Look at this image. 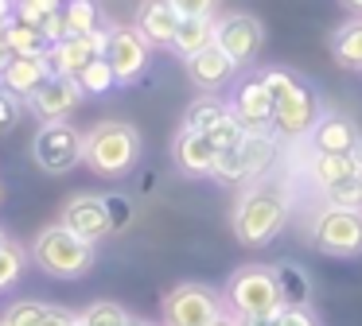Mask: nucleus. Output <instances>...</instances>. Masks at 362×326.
I'll return each mask as SVG.
<instances>
[{
	"instance_id": "f257e3e1",
	"label": "nucleus",
	"mask_w": 362,
	"mask_h": 326,
	"mask_svg": "<svg viewBox=\"0 0 362 326\" xmlns=\"http://www.w3.org/2000/svg\"><path fill=\"white\" fill-rule=\"evenodd\" d=\"M82 159L98 171V175H125L141 159V132L125 121H102L86 132V155Z\"/></svg>"
},
{
	"instance_id": "f03ea898",
	"label": "nucleus",
	"mask_w": 362,
	"mask_h": 326,
	"mask_svg": "<svg viewBox=\"0 0 362 326\" xmlns=\"http://www.w3.org/2000/svg\"><path fill=\"white\" fill-rule=\"evenodd\" d=\"M284 222H288V202L273 186H253L250 194H242V202L234 210V233L250 248L269 245L284 229Z\"/></svg>"
},
{
	"instance_id": "7ed1b4c3",
	"label": "nucleus",
	"mask_w": 362,
	"mask_h": 326,
	"mask_svg": "<svg viewBox=\"0 0 362 326\" xmlns=\"http://www.w3.org/2000/svg\"><path fill=\"white\" fill-rule=\"evenodd\" d=\"M32 256L47 276L74 279V276H86L90 272V264H94V245L82 241L78 233H71L63 222H59V225H47V229L35 237Z\"/></svg>"
},
{
	"instance_id": "20e7f679",
	"label": "nucleus",
	"mask_w": 362,
	"mask_h": 326,
	"mask_svg": "<svg viewBox=\"0 0 362 326\" xmlns=\"http://www.w3.org/2000/svg\"><path fill=\"white\" fill-rule=\"evenodd\" d=\"M226 299L234 307L238 318H253V315H276L284 307L281 303V287H276L273 268H261V264H250V268H238L230 276Z\"/></svg>"
},
{
	"instance_id": "39448f33",
	"label": "nucleus",
	"mask_w": 362,
	"mask_h": 326,
	"mask_svg": "<svg viewBox=\"0 0 362 326\" xmlns=\"http://www.w3.org/2000/svg\"><path fill=\"white\" fill-rule=\"evenodd\" d=\"M32 155L47 175H63L74 163H82V155H86V136L66 121H47L35 132Z\"/></svg>"
},
{
	"instance_id": "423d86ee",
	"label": "nucleus",
	"mask_w": 362,
	"mask_h": 326,
	"mask_svg": "<svg viewBox=\"0 0 362 326\" xmlns=\"http://www.w3.org/2000/svg\"><path fill=\"white\" fill-rule=\"evenodd\" d=\"M315 248L331 256H358L362 253V210H335L327 206L312 225Z\"/></svg>"
},
{
	"instance_id": "0eeeda50",
	"label": "nucleus",
	"mask_w": 362,
	"mask_h": 326,
	"mask_svg": "<svg viewBox=\"0 0 362 326\" xmlns=\"http://www.w3.org/2000/svg\"><path fill=\"white\" fill-rule=\"evenodd\" d=\"M222 315V303L203 284H180L164 299V326H206Z\"/></svg>"
},
{
	"instance_id": "6e6552de",
	"label": "nucleus",
	"mask_w": 362,
	"mask_h": 326,
	"mask_svg": "<svg viewBox=\"0 0 362 326\" xmlns=\"http://www.w3.org/2000/svg\"><path fill=\"white\" fill-rule=\"evenodd\" d=\"M148 51L152 47L141 39L136 28H110L102 59L110 62V70L117 74V82H136V78L148 70Z\"/></svg>"
},
{
	"instance_id": "1a4fd4ad",
	"label": "nucleus",
	"mask_w": 362,
	"mask_h": 326,
	"mask_svg": "<svg viewBox=\"0 0 362 326\" xmlns=\"http://www.w3.org/2000/svg\"><path fill=\"white\" fill-rule=\"evenodd\" d=\"M230 116L242 124L245 132H269L273 128V116H276V101L269 97L261 74L242 78L234 90V101H230Z\"/></svg>"
},
{
	"instance_id": "9d476101",
	"label": "nucleus",
	"mask_w": 362,
	"mask_h": 326,
	"mask_svg": "<svg viewBox=\"0 0 362 326\" xmlns=\"http://www.w3.org/2000/svg\"><path fill=\"white\" fill-rule=\"evenodd\" d=\"M261 43H265V31L253 16L245 12H234V16H222L218 20V31H214V47L226 51L234 59V66H250L257 59Z\"/></svg>"
},
{
	"instance_id": "9b49d317",
	"label": "nucleus",
	"mask_w": 362,
	"mask_h": 326,
	"mask_svg": "<svg viewBox=\"0 0 362 326\" xmlns=\"http://www.w3.org/2000/svg\"><path fill=\"white\" fill-rule=\"evenodd\" d=\"M105 35H110V28H98L94 35H71V39H63V43H51L47 54H43L51 74L78 78V70H86L94 59L105 54Z\"/></svg>"
},
{
	"instance_id": "f8f14e48",
	"label": "nucleus",
	"mask_w": 362,
	"mask_h": 326,
	"mask_svg": "<svg viewBox=\"0 0 362 326\" xmlns=\"http://www.w3.org/2000/svg\"><path fill=\"white\" fill-rule=\"evenodd\" d=\"M323 116L320 109V97H315V90L308 82L296 85V93L292 97H284L281 105H276V116H273V132L276 136H308V132L315 128V121Z\"/></svg>"
},
{
	"instance_id": "ddd939ff",
	"label": "nucleus",
	"mask_w": 362,
	"mask_h": 326,
	"mask_svg": "<svg viewBox=\"0 0 362 326\" xmlns=\"http://www.w3.org/2000/svg\"><path fill=\"white\" fill-rule=\"evenodd\" d=\"M82 97H86V93L78 90V82H74V78L51 74L47 82L32 93V101H28V105H32V113L47 124V121H66V113H74V109L82 105Z\"/></svg>"
},
{
	"instance_id": "4468645a",
	"label": "nucleus",
	"mask_w": 362,
	"mask_h": 326,
	"mask_svg": "<svg viewBox=\"0 0 362 326\" xmlns=\"http://www.w3.org/2000/svg\"><path fill=\"white\" fill-rule=\"evenodd\" d=\"M63 225L71 233H78L82 241H102L110 229V214H105V198H98V194H74L71 202L63 206Z\"/></svg>"
},
{
	"instance_id": "2eb2a0df",
	"label": "nucleus",
	"mask_w": 362,
	"mask_h": 326,
	"mask_svg": "<svg viewBox=\"0 0 362 326\" xmlns=\"http://www.w3.org/2000/svg\"><path fill=\"white\" fill-rule=\"evenodd\" d=\"M308 136H312V147L323 155H351L362 147V136L354 128V121L343 113H323Z\"/></svg>"
},
{
	"instance_id": "dca6fc26",
	"label": "nucleus",
	"mask_w": 362,
	"mask_h": 326,
	"mask_svg": "<svg viewBox=\"0 0 362 326\" xmlns=\"http://www.w3.org/2000/svg\"><path fill=\"white\" fill-rule=\"evenodd\" d=\"M180 20H183V16L172 8V0H141L133 28L141 31V39L148 47H172Z\"/></svg>"
},
{
	"instance_id": "f3484780",
	"label": "nucleus",
	"mask_w": 362,
	"mask_h": 326,
	"mask_svg": "<svg viewBox=\"0 0 362 326\" xmlns=\"http://www.w3.org/2000/svg\"><path fill=\"white\" fill-rule=\"evenodd\" d=\"M172 155H175V163H180V171H187V175H211L222 152L214 147V140L206 136V132L180 128V136H175V144H172Z\"/></svg>"
},
{
	"instance_id": "a211bd4d",
	"label": "nucleus",
	"mask_w": 362,
	"mask_h": 326,
	"mask_svg": "<svg viewBox=\"0 0 362 326\" xmlns=\"http://www.w3.org/2000/svg\"><path fill=\"white\" fill-rule=\"evenodd\" d=\"M238 70L242 66H234V59H230L226 51H218V47H206V51H199L195 59H187V78L199 85V90H206V93L230 85Z\"/></svg>"
},
{
	"instance_id": "6ab92c4d",
	"label": "nucleus",
	"mask_w": 362,
	"mask_h": 326,
	"mask_svg": "<svg viewBox=\"0 0 362 326\" xmlns=\"http://www.w3.org/2000/svg\"><path fill=\"white\" fill-rule=\"evenodd\" d=\"M51 78V66L43 54H12L8 70H4V78H0V85L8 93H16L20 101H32V93L40 90L43 82Z\"/></svg>"
},
{
	"instance_id": "aec40b11",
	"label": "nucleus",
	"mask_w": 362,
	"mask_h": 326,
	"mask_svg": "<svg viewBox=\"0 0 362 326\" xmlns=\"http://www.w3.org/2000/svg\"><path fill=\"white\" fill-rule=\"evenodd\" d=\"M308 171H312L315 186L320 191H331V186L346 183V179H362V147L351 155H323L315 152L312 163H308Z\"/></svg>"
},
{
	"instance_id": "412c9836",
	"label": "nucleus",
	"mask_w": 362,
	"mask_h": 326,
	"mask_svg": "<svg viewBox=\"0 0 362 326\" xmlns=\"http://www.w3.org/2000/svg\"><path fill=\"white\" fill-rule=\"evenodd\" d=\"M214 31H218V20L214 16H183L180 28H175V39H172V51L180 54L183 62L195 59L199 51L214 47Z\"/></svg>"
},
{
	"instance_id": "4be33fe9",
	"label": "nucleus",
	"mask_w": 362,
	"mask_h": 326,
	"mask_svg": "<svg viewBox=\"0 0 362 326\" xmlns=\"http://www.w3.org/2000/svg\"><path fill=\"white\" fill-rule=\"evenodd\" d=\"M4 326H78V315L63 307H51V303H12L4 310Z\"/></svg>"
},
{
	"instance_id": "5701e85b",
	"label": "nucleus",
	"mask_w": 362,
	"mask_h": 326,
	"mask_svg": "<svg viewBox=\"0 0 362 326\" xmlns=\"http://www.w3.org/2000/svg\"><path fill=\"white\" fill-rule=\"evenodd\" d=\"M331 59L343 70H354V74L362 70V16L346 20L343 28L331 35Z\"/></svg>"
},
{
	"instance_id": "b1692460",
	"label": "nucleus",
	"mask_w": 362,
	"mask_h": 326,
	"mask_svg": "<svg viewBox=\"0 0 362 326\" xmlns=\"http://www.w3.org/2000/svg\"><path fill=\"white\" fill-rule=\"evenodd\" d=\"M273 276H276V287H281L284 307H308V299H312V279H308L304 268H296V264H276Z\"/></svg>"
},
{
	"instance_id": "393cba45",
	"label": "nucleus",
	"mask_w": 362,
	"mask_h": 326,
	"mask_svg": "<svg viewBox=\"0 0 362 326\" xmlns=\"http://www.w3.org/2000/svg\"><path fill=\"white\" fill-rule=\"evenodd\" d=\"M4 43H8L12 54H47V39H43V31L35 28V23L20 20L16 12H12L8 28H4Z\"/></svg>"
},
{
	"instance_id": "a878e982",
	"label": "nucleus",
	"mask_w": 362,
	"mask_h": 326,
	"mask_svg": "<svg viewBox=\"0 0 362 326\" xmlns=\"http://www.w3.org/2000/svg\"><path fill=\"white\" fill-rule=\"evenodd\" d=\"M230 116V101H218V97H199L191 101V109L183 113V128L191 132H211L218 121Z\"/></svg>"
},
{
	"instance_id": "bb28decb",
	"label": "nucleus",
	"mask_w": 362,
	"mask_h": 326,
	"mask_svg": "<svg viewBox=\"0 0 362 326\" xmlns=\"http://www.w3.org/2000/svg\"><path fill=\"white\" fill-rule=\"evenodd\" d=\"M238 152H242V159H245V167H250V175H261V171L273 163V152H276L273 132H250V136H245V144L238 147Z\"/></svg>"
},
{
	"instance_id": "cd10ccee",
	"label": "nucleus",
	"mask_w": 362,
	"mask_h": 326,
	"mask_svg": "<svg viewBox=\"0 0 362 326\" xmlns=\"http://www.w3.org/2000/svg\"><path fill=\"white\" fill-rule=\"evenodd\" d=\"M63 20H66V39H71V35H94V31H98L94 0H66V4H63Z\"/></svg>"
},
{
	"instance_id": "c85d7f7f",
	"label": "nucleus",
	"mask_w": 362,
	"mask_h": 326,
	"mask_svg": "<svg viewBox=\"0 0 362 326\" xmlns=\"http://www.w3.org/2000/svg\"><path fill=\"white\" fill-rule=\"evenodd\" d=\"M74 82H78V90L86 93V97H102V93H110L113 85H117V74L110 70V62H105V59H94L86 70H78Z\"/></svg>"
},
{
	"instance_id": "c756f323",
	"label": "nucleus",
	"mask_w": 362,
	"mask_h": 326,
	"mask_svg": "<svg viewBox=\"0 0 362 326\" xmlns=\"http://www.w3.org/2000/svg\"><path fill=\"white\" fill-rule=\"evenodd\" d=\"M129 322H133V318H129L125 307H117V303H90L78 315V326H129Z\"/></svg>"
},
{
	"instance_id": "7c9ffc66",
	"label": "nucleus",
	"mask_w": 362,
	"mask_h": 326,
	"mask_svg": "<svg viewBox=\"0 0 362 326\" xmlns=\"http://www.w3.org/2000/svg\"><path fill=\"white\" fill-rule=\"evenodd\" d=\"M211 179L234 186V183H245V179H253V175H250V167H245L242 152H222L218 163H214V171H211Z\"/></svg>"
},
{
	"instance_id": "2f4dec72",
	"label": "nucleus",
	"mask_w": 362,
	"mask_h": 326,
	"mask_svg": "<svg viewBox=\"0 0 362 326\" xmlns=\"http://www.w3.org/2000/svg\"><path fill=\"white\" fill-rule=\"evenodd\" d=\"M206 136L214 140V147H218V152H238V147L245 144V136H250V132H245L234 116H226V121H218L211 132H206Z\"/></svg>"
},
{
	"instance_id": "473e14b6",
	"label": "nucleus",
	"mask_w": 362,
	"mask_h": 326,
	"mask_svg": "<svg viewBox=\"0 0 362 326\" xmlns=\"http://www.w3.org/2000/svg\"><path fill=\"white\" fill-rule=\"evenodd\" d=\"M323 194H327V206L335 210H362V179H346V183L331 186Z\"/></svg>"
},
{
	"instance_id": "72a5a7b5",
	"label": "nucleus",
	"mask_w": 362,
	"mask_h": 326,
	"mask_svg": "<svg viewBox=\"0 0 362 326\" xmlns=\"http://www.w3.org/2000/svg\"><path fill=\"white\" fill-rule=\"evenodd\" d=\"M261 82H265L269 97H273L276 105H281L284 97H292V93H296L300 78H296V74H288V70H265V74H261Z\"/></svg>"
},
{
	"instance_id": "f704fd0d",
	"label": "nucleus",
	"mask_w": 362,
	"mask_h": 326,
	"mask_svg": "<svg viewBox=\"0 0 362 326\" xmlns=\"http://www.w3.org/2000/svg\"><path fill=\"white\" fill-rule=\"evenodd\" d=\"M24 248L16 245H0V287H8L20 279V272H24Z\"/></svg>"
},
{
	"instance_id": "c9c22d12",
	"label": "nucleus",
	"mask_w": 362,
	"mask_h": 326,
	"mask_svg": "<svg viewBox=\"0 0 362 326\" xmlns=\"http://www.w3.org/2000/svg\"><path fill=\"white\" fill-rule=\"evenodd\" d=\"M20 116H24V101L0 85V136H8V132L20 124Z\"/></svg>"
},
{
	"instance_id": "e433bc0d",
	"label": "nucleus",
	"mask_w": 362,
	"mask_h": 326,
	"mask_svg": "<svg viewBox=\"0 0 362 326\" xmlns=\"http://www.w3.org/2000/svg\"><path fill=\"white\" fill-rule=\"evenodd\" d=\"M63 4H66V0H16V16H20V20H28V23H35V28H40V20H43V16L63 12Z\"/></svg>"
},
{
	"instance_id": "4c0bfd02",
	"label": "nucleus",
	"mask_w": 362,
	"mask_h": 326,
	"mask_svg": "<svg viewBox=\"0 0 362 326\" xmlns=\"http://www.w3.org/2000/svg\"><path fill=\"white\" fill-rule=\"evenodd\" d=\"M105 214H110V229L117 233L133 222V202L125 194H105Z\"/></svg>"
},
{
	"instance_id": "58836bf2",
	"label": "nucleus",
	"mask_w": 362,
	"mask_h": 326,
	"mask_svg": "<svg viewBox=\"0 0 362 326\" xmlns=\"http://www.w3.org/2000/svg\"><path fill=\"white\" fill-rule=\"evenodd\" d=\"M222 0H172V8L180 16H214Z\"/></svg>"
},
{
	"instance_id": "ea45409f",
	"label": "nucleus",
	"mask_w": 362,
	"mask_h": 326,
	"mask_svg": "<svg viewBox=\"0 0 362 326\" xmlns=\"http://www.w3.org/2000/svg\"><path fill=\"white\" fill-rule=\"evenodd\" d=\"M276 326H315L308 307H281L276 310Z\"/></svg>"
},
{
	"instance_id": "a19ab883",
	"label": "nucleus",
	"mask_w": 362,
	"mask_h": 326,
	"mask_svg": "<svg viewBox=\"0 0 362 326\" xmlns=\"http://www.w3.org/2000/svg\"><path fill=\"white\" fill-rule=\"evenodd\" d=\"M12 12H16V0H0V39H4V28H8Z\"/></svg>"
},
{
	"instance_id": "79ce46f5",
	"label": "nucleus",
	"mask_w": 362,
	"mask_h": 326,
	"mask_svg": "<svg viewBox=\"0 0 362 326\" xmlns=\"http://www.w3.org/2000/svg\"><path fill=\"white\" fill-rule=\"evenodd\" d=\"M238 326H276V315H253V318H238Z\"/></svg>"
},
{
	"instance_id": "37998d69",
	"label": "nucleus",
	"mask_w": 362,
	"mask_h": 326,
	"mask_svg": "<svg viewBox=\"0 0 362 326\" xmlns=\"http://www.w3.org/2000/svg\"><path fill=\"white\" fill-rule=\"evenodd\" d=\"M8 62H12V51H8V43L0 39V78H4V70H8Z\"/></svg>"
},
{
	"instance_id": "c03bdc74",
	"label": "nucleus",
	"mask_w": 362,
	"mask_h": 326,
	"mask_svg": "<svg viewBox=\"0 0 362 326\" xmlns=\"http://www.w3.org/2000/svg\"><path fill=\"white\" fill-rule=\"evenodd\" d=\"M339 4H343L351 16H362V0H339Z\"/></svg>"
},
{
	"instance_id": "a18cd8bd",
	"label": "nucleus",
	"mask_w": 362,
	"mask_h": 326,
	"mask_svg": "<svg viewBox=\"0 0 362 326\" xmlns=\"http://www.w3.org/2000/svg\"><path fill=\"white\" fill-rule=\"evenodd\" d=\"M206 326H238V318H230V315H218V318H211Z\"/></svg>"
},
{
	"instance_id": "49530a36",
	"label": "nucleus",
	"mask_w": 362,
	"mask_h": 326,
	"mask_svg": "<svg viewBox=\"0 0 362 326\" xmlns=\"http://www.w3.org/2000/svg\"><path fill=\"white\" fill-rule=\"evenodd\" d=\"M0 245H8V237H4V233H0Z\"/></svg>"
},
{
	"instance_id": "de8ad7c7",
	"label": "nucleus",
	"mask_w": 362,
	"mask_h": 326,
	"mask_svg": "<svg viewBox=\"0 0 362 326\" xmlns=\"http://www.w3.org/2000/svg\"><path fill=\"white\" fill-rule=\"evenodd\" d=\"M129 326H141V322H129Z\"/></svg>"
},
{
	"instance_id": "09e8293b",
	"label": "nucleus",
	"mask_w": 362,
	"mask_h": 326,
	"mask_svg": "<svg viewBox=\"0 0 362 326\" xmlns=\"http://www.w3.org/2000/svg\"><path fill=\"white\" fill-rule=\"evenodd\" d=\"M0 326H4V318H0Z\"/></svg>"
}]
</instances>
